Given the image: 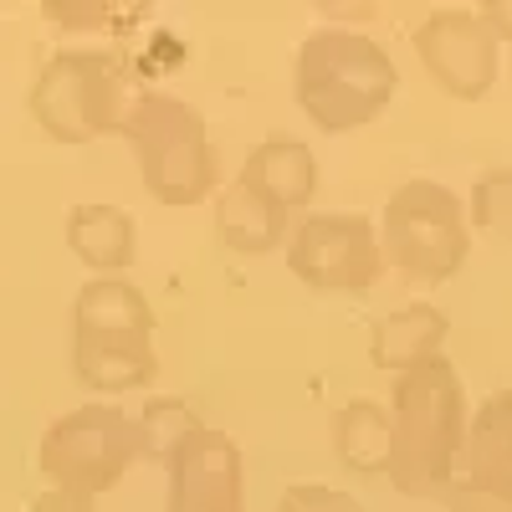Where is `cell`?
Returning <instances> with one entry per match:
<instances>
[{"mask_svg": "<svg viewBox=\"0 0 512 512\" xmlns=\"http://www.w3.org/2000/svg\"><path fill=\"white\" fill-rule=\"evenodd\" d=\"M477 205H482V221H487L492 231H512V175L487 180L482 195H477Z\"/></svg>", "mask_w": 512, "mask_h": 512, "instance_id": "cell-4", "label": "cell"}, {"mask_svg": "<svg viewBox=\"0 0 512 512\" xmlns=\"http://www.w3.org/2000/svg\"><path fill=\"white\" fill-rule=\"evenodd\" d=\"M420 52L441 72L451 93H482L492 77V41L477 21L466 16H441L436 26L420 31Z\"/></svg>", "mask_w": 512, "mask_h": 512, "instance_id": "cell-2", "label": "cell"}, {"mask_svg": "<svg viewBox=\"0 0 512 512\" xmlns=\"http://www.w3.org/2000/svg\"><path fill=\"white\" fill-rule=\"evenodd\" d=\"M410 405V456L420 461V472H441L451 456V436H456V390L446 374H425L405 390Z\"/></svg>", "mask_w": 512, "mask_h": 512, "instance_id": "cell-3", "label": "cell"}, {"mask_svg": "<svg viewBox=\"0 0 512 512\" xmlns=\"http://www.w3.org/2000/svg\"><path fill=\"white\" fill-rule=\"evenodd\" d=\"M395 246L415 272H451L456 256H461V226H456V210L451 195L441 190H405L400 210H395Z\"/></svg>", "mask_w": 512, "mask_h": 512, "instance_id": "cell-1", "label": "cell"}]
</instances>
